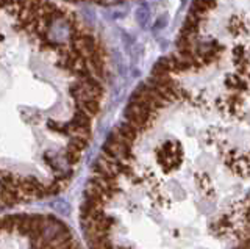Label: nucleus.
<instances>
[{
    "mask_svg": "<svg viewBox=\"0 0 250 249\" xmlns=\"http://www.w3.org/2000/svg\"><path fill=\"white\" fill-rule=\"evenodd\" d=\"M136 21H138V24L141 27H147V24H148V10H147L146 5L139 6V8H138V11H136Z\"/></svg>",
    "mask_w": 250,
    "mask_h": 249,
    "instance_id": "6",
    "label": "nucleus"
},
{
    "mask_svg": "<svg viewBox=\"0 0 250 249\" xmlns=\"http://www.w3.org/2000/svg\"><path fill=\"white\" fill-rule=\"evenodd\" d=\"M72 146H75V147H78L80 151H83V149H86L88 147V138H83V136H72V139L69 141Z\"/></svg>",
    "mask_w": 250,
    "mask_h": 249,
    "instance_id": "8",
    "label": "nucleus"
},
{
    "mask_svg": "<svg viewBox=\"0 0 250 249\" xmlns=\"http://www.w3.org/2000/svg\"><path fill=\"white\" fill-rule=\"evenodd\" d=\"M227 28H229V32L233 35V36H239L241 33H246L247 32V24L246 21L239 18V16H233L230 19V22L227 24Z\"/></svg>",
    "mask_w": 250,
    "mask_h": 249,
    "instance_id": "3",
    "label": "nucleus"
},
{
    "mask_svg": "<svg viewBox=\"0 0 250 249\" xmlns=\"http://www.w3.org/2000/svg\"><path fill=\"white\" fill-rule=\"evenodd\" d=\"M2 227L5 232H14L16 230V216H6L2 221Z\"/></svg>",
    "mask_w": 250,
    "mask_h": 249,
    "instance_id": "7",
    "label": "nucleus"
},
{
    "mask_svg": "<svg viewBox=\"0 0 250 249\" xmlns=\"http://www.w3.org/2000/svg\"><path fill=\"white\" fill-rule=\"evenodd\" d=\"M77 110H82L89 118H94L100 112V100H84L82 104H77Z\"/></svg>",
    "mask_w": 250,
    "mask_h": 249,
    "instance_id": "4",
    "label": "nucleus"
},
{
    "mask_svg": "<svg viewBox=\"0 0 250 249\" xmlns=\"http://www.w3.org/2000/svg\"><path fill=\"white\" fill-rule=\"evenodd\" d=\"M238 249H246V248H244V246H242V245H241V246H239Z\"/></svg>",
    "mask_w": 250,
    "mask_h": 249,
    "instance_id": "10",
    "label": "nucleus"
},
{
    "mask_svg": "<svg viewBox=\"0 0 250 249\" xmlns=\"http://www.w3.org/2000/svg\"><path fill=\"white\" fill-rule=\"evenodd\" d=\"M197 183H200V186L203 188V191H208V190H213L211 186V182L207 176H197Z\"/></svg>",
    "mask_w": 250,
    "mask_h": 249,
    "instance_id": "9",
    "label": "nucleus"
},
{
    "mask_svg": "<svg viewBox=\"0 0 250 249\" xmlns=\"http://www.w3.org/2000/svg\"><path fill=\"white\" fill-rule=\"evenodd\" d=\"M139 134H141V132L136 127H133L131 124L127 122V121H124L119 126V129H117V135H119L122 141L127 146H130V147L135 144V141L138 139Z\"/></svg>",
    "mask_w": 250,
    "mask_h": 249,
    "instance_id": "2",
    "label": "nucleus"
},
{
    "mask_svg": "<svg viewBox=\"0 0 250 249\" xmlns=\"http://www.w3.org/2000/svg\"><path fill=\"white\" fill-rule=\"evenodd\" d=\"M80 157H82V151L69 143L66 147V160L70 163V165H75V163L80 160Z\"/></svg>",
    "mask_w": 250,
    "mask_h": 249,
    "instance_id": "5",
    "label": "nucleus"
},
{
    "mask_svg": "<svg viewBox=\"0 0 250 249\" xmlns=\"http://www.w3.org/2000/svg\"><path fill=\"white\" fill-rule=\"evenodd\" d=\"M156 157H158V161L163 165L166 173L178 168V165L182 163V149H180V144L172 141L166 143L161 149H158Z\"/></svg>",
    "mask_w": 250,
    "mask_h": 249,
    "instance_id": "1",
    "label": "nucleus"
},
{
    "mask_svg": "<svg viewBox=\"0 0 250 249\" xmlns=\"http://www.w3.org/2000/svg\"><path fill=\"white\" fill-rule=\"evenodd\" d=\"M249 202H250V199H249Z\"/></svg>",
    "mask_w": 250,
    "mask_h": 249,
    "instance_id": "11",
    "label": "nucleus"
}]
</instances>
